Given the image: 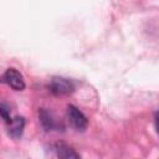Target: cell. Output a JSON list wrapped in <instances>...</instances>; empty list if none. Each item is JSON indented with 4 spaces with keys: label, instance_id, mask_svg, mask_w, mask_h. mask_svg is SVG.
I'll list each match as a JSON object with an SVG mask.
<instances>
[{
    "label": "cell",
    "instance_id": "6da1fadb",
    "mask_svg": "<svg viewBox=\"0 0 159 159\" xmlns=\"http://www.w3.org/2000/svg\"><path fill=\"white\" fill-rule=\"evenodd\" d=\"M67 118H68L70 124L77 130H84L87 128L88 120H87L86 116L77 107H75L72 104L67 106Z\"/></svg>",
    "mask_w": 159,
    "mask_h": 159
},
{
    "label": "cell",
    "instance_id": "7a4b0ae2",
    "mask_svg": "<svg viewBox=\"0 0 159 159\" xmlns=\"http://www.w3.org/2000/svg\"><path fill=\"white\" fill-rule=\"evenodd\" d=\"M48 88L51 91V93L56 94V96H63V94H70L71 92H73L75 86L73 83L63 77H53L48 84Z\"/></svg>",
    "mask_w": 159,
    "mask_h": 159
},
{
    "label": "cell",
    "instance_id": "3957f363",
    "mask_svg": "<svg viewBox=\"0 0 159 159\" xmlns=\"http://www.w3.org/2000/svg\"><path fill=\"white\" fill-rule=\"evenodd\" d=\"M0 81L4 82V83H6L7 86H10L15 91H22L25 88V82H24L22 76L15 68L6 70V72L2 75V77H1Z\"/></svg>",
    "mask_w": 159,
    "mask_h": 159
},
{
    "label": "cell",
    "instance_id": "277c9868",
    "mask_svg": "<svg viewBox=\"0 0 159 159\" xmlns=\"http://www.w3.org/2000/svg\"><path fill=\"white\" fill-rule=\"evenodd\" d=\"M55 150L58 159H81L78 153L65 142H57L55 144Z\"/></svg>",
    "mask_w": 159,
    "mask_h": 159
},
{
    "label": "cell",
    "instance_id": "5b68a950",
    "mask_svg": "<svg viewBox=\"0 0 159 159\" xmlns=\"http://www.w3.org/2000/svg\"><path fill=\"white\" fill-rule=\"evenodd\" d=\"M7 125V132L9 134L15 138V139H19L21 135H22V132H24V127H25V119L22 117H14L11 118V120L6 124Z\"/></svg>",
    "mask_w": 159,
    "mask_h": 159
},
{
    "label": "cell",
    "instance_id": "8992f818",
    "mask_svg": "<svg viewBox=\"0 0 159 159\" xmlns=\"http://www.w3.org/2000/svg\"><path fill=\"white\" fill-rule=\"evenodd\" d=\"M39 118H40V122H41V125L45 130H52V129H56L57 128V122L53 117V114L51 112H48L47 109L45 108H40L39 109Z\"/></svg>",
    "mask_w": 159,
    "mask_h": 159
},
{
    "label": "cell",
    "instance_id": "52a82bcc",
    "mask_svg": "<svg viewBox=\"0 0 159 159\" xmlns=\"http://www.w3.org/2000/svg\"><path fill=\"white\" fill-rule=\"evenodd\" d=\"M0 117L5 120V123L7 124L11 120V116H10V108L5 104V103H0Z\"/></svg>",
    "mask_w": 159,
    "mask_h": 159
}]
</instances>
